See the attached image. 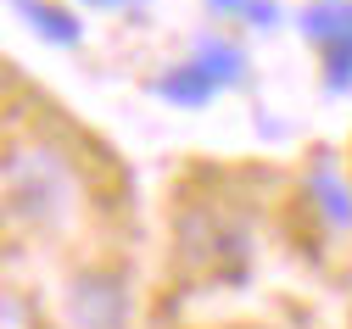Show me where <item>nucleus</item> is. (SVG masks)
Instances as JSON below:
<instances>
[{
    "label": "nucleus",
    "mask_w": 352,
    "mask_h": 329,
    "mask_svg": "<svg viewBox=\"0 0 352 329\" xmlns=\"http://www.w3.org/2000/svg\"><path fill=\"white\" fill-rule=\"evenodd\" d=\"M207 6H212V12H224V17H241L246 0H207Z\"/></svg>",
    "instance_id": "9d476101"
},
{
    "label": "nucleus",
    "mask_w": 352,
    "mask_h": 329,
    "mask_svg": "<svg viewBox=\"0 0 352 329\" xmlns=\"http://www.w3.org/2000/svg\"><path fill=\"white\" fill-rule=\"evenodd\" d=\"M12 6L23 12V23L45 39V45H62V51H73V45L84 39V28H78V17L67 12V6H51V0H12Z\"/></svg>",
    "instance_id": "39448f33"
},
{
    "label": "nucleus",
    "mask_w": 352,
    "mask_h": 329,
    "mask_svg": "<svg viewBox=\"0 0 352 329\" xmlns=\"http://www.w3.org/2000/svg\"><path fill=\"white\" fill-rule=\"evenodd\" d=\"M185 257L218 279H235L246 268V234H241V223L218 218V212H190L185 218Z\"/></svg>",
    "instance_id": "7ed1b4c3"
},
{
    "label": "nucleus",
    "mask_w": 352,
    "mask_h": 329,
    "mask_svg": "<svg viewBox=\"0 0 352 329\" xmlns=\"http://www.w3.org/2000/svg\"><path fill=\"white\" fill-rule=\"evenodd\" d=\"M67 329H129V285L112 268H84L67 279Z\"/></svg>",
    "instance_id": "f257e3e1"
},
{
    "label": "nucleus",
    "mask_w": 352,
    "mask_h": 329,
    "mask_svg": "<svg viewBox=\"0 0 352 329\" xmlns=\"http://www.w3.org/2000/svg\"><path fill=\"white\" fill-rule=\"evenodd\" d=\"M302 34L314 39L319 51V67H324V84L336 89H352V0H319V6L302 12Z\"/></svg>",
    "instance_id": "f03ea898"
},
{
    "label": "nucleus",
    "mask_w": 352,
    "mask_h": 329,
    "mask_svg": "<svg viewBox=\"0 0 352 329\" xmlns=\"http://www.w3.org/2000/svg\"><path fill=\"white\" fill-rule=\"evenodd\" d=\"M157 95L173 101V106H207L212 101V78L196 67V62H179V67H168L157 78Z\"/></svg>",
    "instance_id": "423d86ee"
},
{
    "label": "nucleus",
    "mask_w": 352,
    "mask_h": 329,
    "mask_svg": "<svg viewBox=\"0 0 352 329\" xmlns=\"http://www.w3.org/2000/svg\"><path fill=\"white\" fill-rule=\"evenodd\" d=\"M190 62L212 78V89H224V84H241V78H246V56L235 51L230 39H207V45H196Z\"/></svg>",
    "instance_id": "0eeeda50"
},
{
    "label": "nucleus",
    "mask_w": 352,
    "mask_h": 329,
    "mask_svg": "<svg viewBox=\"0 0 352 329\" xmlns=\"http://www.w3.org/2000/svg\"><path fill=\"white\" fill-rule=\"evenodd\" d=\"M0 329H45V318L23 291H0Z\"/></svg>",
    "instance_id": "6e6552de"
},
{
    "label": "nucleus",
    "mask_w": 352,
    "mask_h": 329,
    "mask_svg": "<svg viewBox=\"0 0 352 329\" xmlns=\"http://www.w3.org/2000/svg\"><path fill=\"white\" fill-rule=\"evenodd\" d=\"M241 17H246L252 28H274V23H280V6H274V0H246Z\"/></svg>",
    "instance_id": "1a4fd4ad"
},
{
    "label": "nucleus",
    "mask_w": 352,
    "mask_h": 329,
    "mask_svg": "<svg viewBox=\"0 0 352 329\" xmlns=\"http://www.w3.org/2000/svg\"><path fill=\"white\" fill-rule=\"evenodd\" d=\"M307 201H314V212H319L324 229L352 234V184L336 168H314V173H307Z\"/></svg>",
    "instance_id": "20e7f679"
},
{
    "label": "nucleus",
    "mask_w": 352,
    "mask_h": 329,
    "mask_svg": "<svg viewBox=\"0 0 352 329\" xmlns=\"http://www.w3.org/2000/svg\"><path fill=\"white\" fill-rule=\"evenodd\" d=\"M84 6H101V12H112V6H123V0H84Z\"/></svg>",
    "instance_id": "9b49d317"
}]
</instances>
